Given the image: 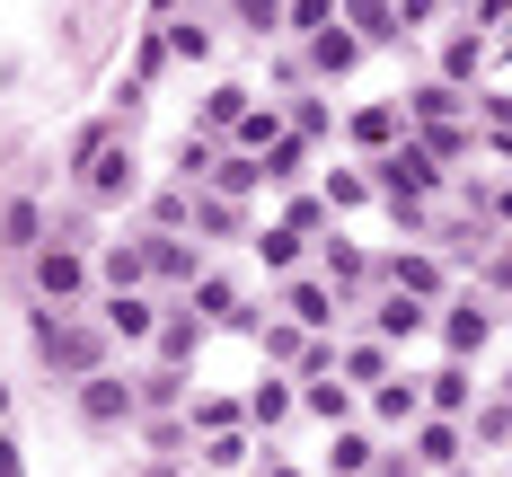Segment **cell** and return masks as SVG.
I'll use <instances>...</instances> for the list:
<instances>
[{"label": "cell", "instance_id": "obj_1", "mask_svg": "<svg viewBox=\"0 0 512 477\" xmlns=\"http://www.w3.org/2000/svg\"><path fill=\"white\" fill-rule=\"evenodd\" d=\"M89 416H98V424L124 416V380H89Z\"/></svg>", "mask_w": 512, "mask_h": 477}, {"label": "cell", "instance_id": "obj_2", "mask_svg": "<svg viewBox=\"0 0 512 477\" xmlns=\"http://www.w3.org/2000/svg\"><path fill=\"white\" fill-rule=\"evenodd\" d=\"M151 477H168V469H151Z\"/></svg>", "mask_w": 512, "mask_h": 477}]
</instances>
